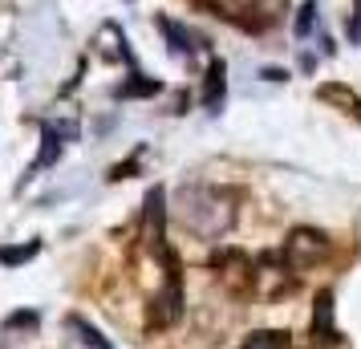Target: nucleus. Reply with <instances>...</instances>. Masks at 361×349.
Returning <instances> with one entry per match:
<instances>
[{
  "mask_svg": "<svg viewBox=\"0 0 361 349\" xmlns=\"http://www.w3.org/2000/svg\"><path fill=\"white\" fill-rule=\"evenodd\" d=\"M61 150V142H57V130H45V150H41V159H37V166H45V163H53V154Z\"/></svg>",
  "mask_w": 361,
  "mask_h": 349,
  "instance_id": "nucleus-16",
  "label": "nucleus"
},
{
  "mask_svg": "<svg viewBox=\"0 0 361 349\" xmlns=\"http://www.w3.org/2000/svg\"><path fill=\"white\" fill-rule=\"evenodd\" d=\"M312 341H317V345H333V341H337V325H333V293H317V309H312Z\"/></svg>",
  "mask_w": 361,
  "mask_h": 349,
  "instance_id": "nucleus-7",
  "label": "nucleus"
},
{
  "mask_svg": "<svg viewBox=\"0 0 361 349\" xmlns=\"http://www.w3.org/2000/svg\"><path fill=\"white\" fill-rule=\"evenodd\" d=\"M312 20H317V4H312V0H305V4H300V8H296V37H309L312 33Z\"/></svg>",
  "mask_w": 361,
  "mask_h": 349,
  "instance_id": "nucleus-13",
  "label": "nucleus"
},
{
  "mask_svg": "<svg viewBox=\"0 0 361 349\" xmlns=\"http://www.w3.org/2000/svg\"><path fill=\"white\" fill-rule=\"evenodd\" d=\"M280 256L288 260V268H293V272L317 268L329 256V235L317 232V228H293V232H288V240H284V248H280Z\"/></svg>",
  "mask_w": 361,
  "mask_h": 349,
  "instance_id": "nucleus-3",
  "label": "nucleus"
},
{
  "mask_svg": "<svg viewBox=\"0 0 361 349\" xmlns=\"http://www.w3.org/2000/svg\"><path fill=\"white\" fill-rule=\"evenodd\" d=\"M317 98H325V102H333V106H341L345 114H357L361 118V98L353 94V90H345V85H321V90H317Z\"/></svg>",
  "mask_w": 361,
  "mask_h": 349,
  "instance_id": "nucleus-9",
  "label": "nucleus"
},
{
  "mask_svg": "<svg viewBox=\"0 0 361 349\" xmlns=\"http://www.w3.org/2000/svg\"><path fill=\"white\" fill-rule=\"evenodd\" d=\"M212 268L219 272V281L228 284V293H235V297H252L256 293V260L252 256L228 248L212 260Z\"/></svg>",
  "mask_w": 361,
  "mask_h": 349,
  "instance_id": "nucleus-4",
  "label": "nucleus"
},
{
  "mask_svg": "<svg viewBox=\"0 0 361 349\" xmlns=\"http://www.w3.org/2000/svg\"><path fill=\"white\" fill-rule=\"evenodd\" d=\"M293 288H296V276H293V268H288V260L280 252H264L260 260H256V293L264 300H276L284 293H293Z\"/></svg>",
  "mask_w": 361,
  "mask_h": 349,
  "instance_id": "nucleus-5",
  "label": "nucleus"
},
{
  "mask_svg": "<svg viewBox=\"0 0 361 349\" xmlns=\"http://www.w3.org/2000/svg\"><path fill=\"white\" fill-rule=\"evenodd\" d=\"M163 260H166V284L150 300V329H171L183 317V281H179V264H175L171 248L163 252Z\"/></svg>",
  "mask_w": 361,
  "mask_h": 349,
  "instance_id": "nucleus-2",
  "label": "nucleus"
},
{
  "mask_svg": "<svg viewBox=\"0 0 361 349\" xmlns=\"http://www.w3.org/2000/svg\"><path fill=\"white\" fill-rule=\"evenodd\" d=\"M159 29L171 37V49H175V53H195V49H199V37H191L183 25H175V20L159 17Z\"/></svg>",
  "mask_w": 361,
  "mask_h": 349,
  "instance_id": "nucleus-10",
  "label": "nucleus"
},
{
  "mask_svg": "<svg viewBox=\"0 0 361 349\" xmlns=\"http://www.w3.org/2000/svg\"><path fill=\"white\" fill-rule=\"evenodd\" d=\"M69 325H73V329L82 333V341H85V345H94V349H110V345H106V341H102V333H98V329H90L85 321H78V317H73Z\"/></svg>",
  "mask_w": 361,
  "mask_h": 349,
  "instance_id": "nucleus-14",
  "label": "nucleus"
},
{
  "mask_svg": "<svg viewBox=\"0 0 361 349\" xmlns=\"http://www.w3.org/2000/svg\"><path fill=\"white\" fill-rule=\"evenodd\" d=\"M163 224H166V195L163 187H154L147 195V212H142V240L154 256H163L166 244H163Z\"/></svg>",
  "mask_w": 361,
  "mask_h": 349,
  "instance_id": "nucleus-6",
  "label": "nucleus"
},
{
  "mask_svg": "<svg viewBox=\"0 0 361 349\" xmlns=\"http://www.w3.org/2000/svg\"><path fill=\"white\" fill-rule=\"evenodd\" d=\"M240 349H293V341H288V333H276V329H260L252 333Z\"/></svg>",
  "mask_w": 361,
  "mask_h": 349,
  "instance_id": "nucleus-12",
  "label": "nucleus"
},
{
  "mask_svg": "<svg viewBox=\"0 0 361 349\" xmlns=\"http://www.w3.org/2000/svg\"><path fill=\"white\" fill-rule=\"evenodd\" d=\"M224 61H212V69H207V90H203V106L207 110H219V102H224Z\"/></svg>",
  "mask_w": 361,
  "mask_h": 349,
  "instance_id": "nucleus-11",
  "label": "nucleus"
},
{
  "mask_svg": "<svg viewBox=\"0 0 361 349\" xmlns=\"http://www.w3.org/2000/svg\"><path fill=\"white\" fill-rule=\"evenodd\" d=\"M175 219L191 235H199V240H219L235 224V191L207 187V183L179 187V195H175Z\"/></svg>",
  "mask_w": 361,
  "mask_h": 349,
  "instance_id": "nucleus-1",
  "label": "nucleus"
},
{
  "mask_svg": "<svg viewBox=\"0 0 361 349\" xmlns=\"http://www.w3.org/2000/svg\"><path fill=\"white\" fill-rule=\"evenodd\" d=\"M29 256H37V244H29V248H4L0 252V264H20Z\"/></svg>",
  "mask_w": 361,
  "mask_h": 349,
  "instance_id": "nucleus-15",
  "label": "nucleus"
},
{
  "mask_svg": "<svg viewBox=\"0 0 361 349\" xmlns=\"http://www.w3.org/2000/svg\"><path fill=\"white\" fill-rule=\"evenodd\" d=\"M252 29H272L288 17V0H252Z\"/></svg>",
  "mask_w": 361,
  "mask_h": 349,
  "instance_id": "nucleus-8",
  "label": "nucleus"
},
{
  "mask_svg": "<svg viewBox=\"0 0 361 349\" xmlns=\"http://www.w3.org/2000/svg\"><path fill=\"white\" fill-rule=\"evenodd\" d=\"M349 37H353V41H361V8H357V17L349 20Z\"/></svg>",
  "mask_w": 361,
  "mask_h": 349,
  "instance_id": "nucleus-18",
  "label": "nucleus"
},
{
  "mask_svg": "<svg viewBox=\"0 0 361 349\" xmlns=\"http://www.w3.org/2000/svg\"><path fill=\"white\" fill-rule=\"evenodd\" d=\"M154 90H159V82H130V85H122L118 94L122 98H138V94H154Z\"/></svg>",
  "mask_w": 361,
  "mask_h": 349,
  "instance_id": "nucleus-17",
  "label": "nucleus"
}]
</instances>
